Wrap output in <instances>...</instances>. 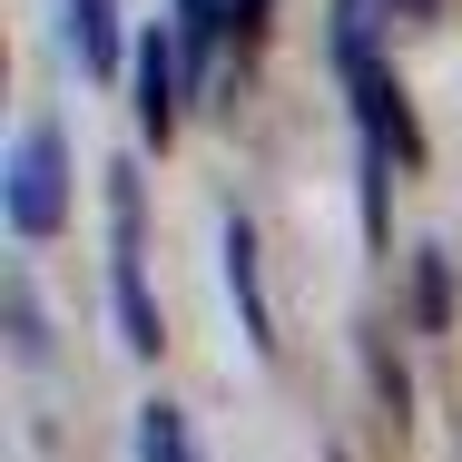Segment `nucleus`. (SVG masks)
Instances as JSON below:
<instances>
[{"label":"nucleus","instance_id":"1","mask_svg":"<svg viewBox=\"0 0 462 462\" xmlns=\"http://www.w3.org/2000/svg\"><path fill=\"white\" fill-rule=\"evenodd\" d=\"M335 69L355 89V118H365V168H423V128L393 89V69L374 60V0H335Z\"/></svg>","mask_w":462,"mask_h":462},{"label":"nucleus","instance_id":"2","mask_svg":"<svg viewBox=\"0 0 462 462\" xmlns=\"http://www.w3.org/2000/svg\"><path fill=\"white\" fill-rule=\"evenodd\" d=\"M0 207H10V226H20V236H60V217H69V148H60V128H50V118H30V128L10 138Z\"/></svg>","mask_w":462,"mask_h":462},{"label":"nucleus","instance_id":"3","mask_svg":"<svg viewBox=\"0 0 462 462\" xmlns=\"http://www.w3.org/2000/svg\"><path fill=\"white\" fill-rule=\"evenodd\" d=\"M108 285H118V345L128 355H158L168 325H158V295H148V246H138V178L108 168Z\"/></svg>","mask_w":462,"mask_h":462},{"label":"nucleus","instance_id":"4","mask_svg":"<svg viewBox=\"0 0 462 462\" xmlns=\"http://www.w3.org/2000/svg\"><path fill=\"white\" fill-rule=\"evenodd\" d=\"M178 89H187L178 30H148V40H138V138H148V148L178 138Z\"/></svg>","mask_w":462,"mask_h":462},{"label":"nucleus","instance_id":"5","mask_svg":"<svg viewBox=\"0 0 462 462\" xmlns=\"http://www.w3.org/2000/svg\"><path fill=\"white\" fill-rule=\"evenodd\" d=\"M217 266H226V295H236V335H246L256 355H276V315H266V285H256V226H246V217H226Z\"/></svg>","mask_w":462,"mask_h":462},{"label":"nucleus","instance_id":"6","mask_svg":"<svg viewBox=\"0 0 462 462\" xmlns=\"http://www.w3.org/2000/svg\"><path fill=\"white\" fill-rule=\"evenodd\" d=\"M69 50L89 79H118V0H69Z\"/></svg>","mask_w":462,"mask_h":462},{"label":"nucleus","instance_id":"7","mask_svg":"<svg viewBox=\"0 0 462 462\" xmlns=\"http://www.w3.org/2000/svg\"><path fill=\"white\" fill-rule=\"evenodd\" d=\"M138 462H197L178 403H138Z\"/></svg>","mask_w":462,"mask_h":462},{"label":"nucleus","instance_id":"8","mask_svg":"<svg viewBox=\"0 0 462 462\" xmlns=\"http://www.w3.org/2000/svg\"><path fill=\"white\" fill-rule=\"evenodd\" d=\"M413 305H423V325H443V315H453V256H443V246H423V256H413Z\"/></svg>","mask_w":462,"mask_h":462},{"label":"nucleus","instance_id":"9","mask_svg":"<svg viewBox=\"0 0 462 462\" xmlns=\"http://www.w3.org/2000/svg\"><path fill=\"white\" fill-rule=\"evenodd\" d=\"M393 10H403V20H423V10H433V0H393Z\"/></svg>","mask_w":462,"mask_h":462}]
</instances>
